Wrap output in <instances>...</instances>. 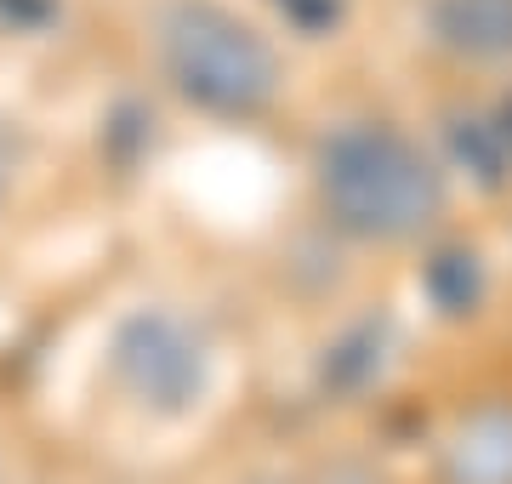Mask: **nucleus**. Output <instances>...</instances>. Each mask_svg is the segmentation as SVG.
<instances>
[{
	"mask_svg": "<svg viewBox=\"0 0 512 484\" xmlns=\"http://www.w3.org/2000/svg\"><path fill=\"white\" fill-rule=\"evenodd\" d=\"M313 183L330 223L359 240H416L444 211L439 166L421 154V143L382 120L330 131L313 160Z\"/></svg>",
	"mask_w": 512,
	"mask_h": 484,
	"instance_id": "f257e3e1",
	"label": "nucleus"
},
{
	"mask_svg": "<svg viewBox=\"0 0 512 484\" xmlns=\"http://www.w3.org/2000/svg\"><path fill=\"white\" fill-rule=\"evenodd\" d=\"M165 69L194 109L228 120L268 109L279 92L274 46L211 0H183L165 18Z\"/></svg>",
	"mask_w": 512,
	"mask_h": 484,
	"instance_id": "f03ea898",
	"label": "nucleus"
},
{
	"mask_svg": "<svg viewBox=\"0 0 512 484\" xmlns=\"http://www.w3.org/2000/svg\"><path fill=\"white\" fill-rule=\"evenodd\" d=\"M114 376L137 405L160 410V416H183L205 399L211 354L188 319L165 314V308H143L114 336Z\"/></svg>",
	"mask_w": 512,
	"mask_h": 484,
	"instance_id": "7ed1b4c3",
	"label": "nucleus"
},
{
	"mask_svg": "<svg viewBox=\"0 0 512 484\" xmlns=\"http://www.w3.org/2000/svg\"><path fill=\"white\" fill-rule=\"evenodd\" d=\"M444 484H512V405H478L444 439Z\"/></svg>",
	"mask_w": 512,
	"mask_h": 484,
	"instance_id": "20e7f679",
	"label": "nucleus"
},
{
	"mask_svg": "<svg viewBox=\"0 0 512 484\" xmlns=\"http://www.w3.org/2000/svg\"><path fill=\"white\" fill-rule=\"evenodd\" d=\"M433 35L461 57H512V0H439Z\"/></svg>",
	"mask_w": 512,
	"mask_h": 484,
	"instance_id": "39448f33",
	"label": "nucleus"
},
{
	"mask_svg": "<svg viewBox=\"0 0 512 484\" xmlns=\"http://www.w3.org/2000/svg\"><path fill=\"white\" fill-rule=\"evenodd\" d=\"M427 297L444 314H473L478 297H484V268H478L473 251H439L427 262Z\"/></svg>",
	"mask_w": 512,
	"mask_h": 484,
	"instance_id": "423d86ee",
	"label": "nucleus"
},
{
	"mask_svg": "<svg viewBox=\"0 0 512 484\" xmlns=\"http://www.w3.org/2000/svg\"><path fill=\"white\" fill-rule=\"evenodd\" d=\"M342 6H348V0H279V12H285L296 29H308V35L330 29V23L342 18Z\"/></svg>",
	"mask_w": 512,
	"mask_h": 484,
	"instance_id": "0eeeda50",
	"label": "nucleus"
},
{
	"mask_svg": "<svg viewBox=\"0 0 512 484\" xmlns=\"http://www.w3.org/2000/svg\"><path fill=\"white\" fill-rule=\"evenodd\" d=\"M325 484H387L382 473H370V467H359V462H342V467H330L325 473Z\"/></svg>",
	"mask_w": 512,
	"mask_h": 484,
	"instance_id": "6e6552de",
	"label": "nucleus"
},
{
	"mask_svg": "<svg viewBox=\"0 0 512 484\" xmlns=\"http://www.w3.org/2000/svg\"><path fill=\"white\" fill-rule=\"evenodd\" d=\"M501 137L512 143V103H507V114H501Z\"/></svg>",
	"mask_w": 512,
	"mask_h": 484,
	"instance_id": "1a4fd4ad",
	"label": "nucleus"
},
{
	"mask_svg": "<svg viewBox=\"0 0 512 484\" xmlns=\"http://www.w3.org/2000/svg\"><path fill=\"white\" fill-rule=\"evenodd\" d=\"M0 194H6V154H0Z\"/></svg>",
	"mask_w": 512,
	"mask_h": 484,
	"instance_id": "9d476101",
	"label": "nucleus"
}]
</instances>
